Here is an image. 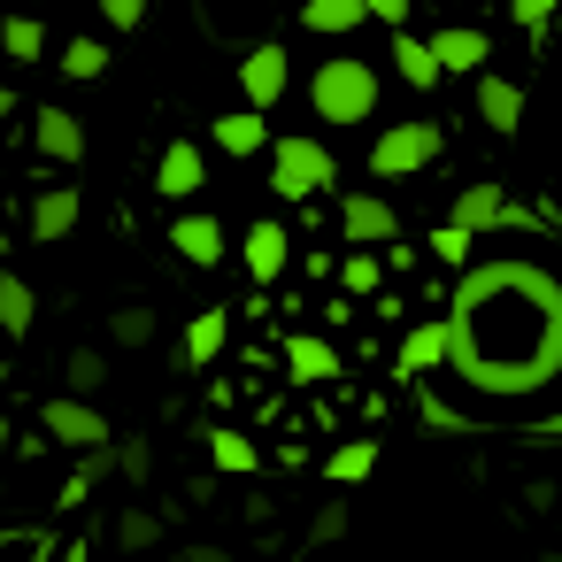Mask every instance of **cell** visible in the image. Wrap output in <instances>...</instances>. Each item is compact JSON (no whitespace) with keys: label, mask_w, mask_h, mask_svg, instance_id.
I'll use <instances>...</instances> for the list:
<instances>
[{"label":"cell","mask_w":562,"mask_h":562,"mask_svg":"<svg viewBox=\"0 0 562 562\" xmlns=\"http://www.w3.org/2000/svg\"><path fill=\"white\" fill-rule=\"evenodd\" d=\"M393 63H401V78H408L416 93H431V86H439V63H431V47H424L416 32H393Z\"/></svg>","instance_id":"7402d4cb"},{"label":"cell","mask_w":562,"mask_h":562,"mask_svg":"<svg viewBox=\"0 0 562 562\" xmlns=\"http://www.w3.org/2000/svg\"><path fill=\"white\" fill-rule=\"evenodd\" d=\"M0 247H9V232H0Z\"/></svg>","instance_id":"8d00e7d4"},{"label":"cell","mask_w":562,"mask_h":562,"mask_svg":"<svg viewBox=\"0 0 562 562\" xmlns=\"http://www.w3.org/2000/svg\"><path fill=\"white\" fill-rule=\"evenodd\" d=\"M424 47H431V63H439V78H477V70L493 63V40H485L477 24H447V32H431Z\"/></svg>","instance_id":"52a82bcc"},{"label":"cell","mask_w":562,"mask_h":562,"mask_svg":"<svg viewBox=\"0 0 562 562\" xmlns=\"http://www.w3.org/2000/svg\"><path fill=\"white\" fill-rule=\"evenodd\" d=\"M0 454H9V424H0Z\"/></svg>","instance_id":"e575fe53"},{"label":"cell","mask_w":562,"mask_h":562,"mask_svg":"<svg viewBox=\"0 0 562 562\" xmlns=\"http://www.w3.org/2000/svg\"><path fill=\"white\" fill-rule=\"evenodd\" d=\"M63 378H70V393L86 401V393H101V385H109V355H101V347H78Z\"/></svg>","instance_id":"4316f807"},{"label":"cell","mask_w":562,"mask_h":562,"mask_svg":"<svg viewBox=\"0 0 562 562\" xmlns=\"http://www.w3.org/2000/svg\"><path fill=\"white\" fill-rule=\"evenodd\" d=\"M109 339H116V347H147V339H155V308H147V301H124V308L109 316Z\"/></svg>","instance_id":"d4e9b609"},{"label":"cell","mask_w":562,"mask_h":562,"mask_svg":"<svg viewBox=\"0 0 562 562\" xmlns=\"http://www.w3.org/2000/svg\"><path fill=\"white\" fill-rule=\"evenodd\" d=\"M101 24L109 32H139L147 24V0H101Z\"/></svg>","instance_id":"4dcf8cb0"},{"label":"cell","mask_w":562,"mask_h":562,"mask_svg":"<svg viewBox=\"0 0 562 562\" xmlns=\"http://www.w3.org/2000/svg\"><path fill=\"white\" fill-rule=\"evenodd\" d=\"M78 216H86V193H78V186H40V193H32V239H40V247H63V239L78 232Z\"/></svg>","instance_id":"ba28073f"},{"label":"cell","mask_w":562,"mask_h":562,"mask_svg":"<svg viewBox=\"0 0 562 562\" xmlns=\"http://www.w3.org/2000/svg\"><path fill=\"white\" fill-rule=\"evenodd\" d=\"M370 462H378V447H370V439H347V447L331 454V477L355 485V477H370Z\"/></svg>","instance_id":"f1b7e54d"},{"label":"cell","mask_w":562,"mask_h":562,"mask_svg":"<svg viewBox=\"0 0 562 562\" xmlns=\"http://www.w3.org/2000/svg\"><path fill=\"white\" fill-rule=\"evenodd\" d=\"M9 116H16V93H9V86H0V124H9Z\"/></svg>","instance_id":"836d02e7"},{"label":"cell","mask_w":562,"mask_h":562,"mask_svg":"<svg viewBox=\"0 0 562 562\" xmlns=\"http://www.w3.org/2000/svg\"><path fill=\"white\" fill-rule=\"evenodd\" d=\"M40 324V293L16 278V270H0V331H9V339H24Z\"/></svg>","instance_id":"ffe728a7"},{"label":"cell","mask_w":562,"mask_h":562,"mask_svg":"<svg viewBox=\"0 0 562 562\" xmlns=\"http://www.w3.org/2000/svg\"><path fill=\"white\" fill-rule=\"evenodd\" d=\"M101 70H109V47H101V40H70V47H63V78L93 86Z\"/></svg>","instance_id":"484cf974"},{"label":"cell","mask_w":562,"mask_h":562,"mask_svg":"<svg viewBox=\"0 0 562 562\" xmlns=\"http://www.w3.org/2000/svg\"><path fill=\"white\" fill-rule=\"evenodd\" d=\"M454 224L462 232H493V224H508V193L485 178V186H462L454 193Z\"/></svg>","instance_id":"9a60e30c"},{"label":"cell","mask_w":562,"mask_h":562,"mask_svg":"<svg viewBox=\"0 0 562 562\" xmlns=\"http://www.w3.org/2000/svg\"><path fill=\"white\" fill-rule=\"evenodd\" d=\"M439 355H447V324H416V331L401 339V378H431Z\"/></svg>","instance_id":"44dd1931"},{"label":"cell","mask_w":562,"mask_h":562,"mask_svg":"<svg viewBox=\"0 0 562 562\" xmlns=\"http://www.w3.org/2000/svg\"><path fill=\"white\" fill-rule=\"evenodd\" d=\"M170 247H178V262L216 270V262H224V224H216L209 209H193V216H178V224H170Z\"/></svg>","instance_id":"7c38bea8"},{"label":"cell","mask_w":562,"mask_h":562,"mask_svg":"<svg viewBox=\"0 0 562 562\" xmlns=\"http://www.w3.org/2000/svg\"><path fill=\"white\" fill-rule=\"evenodd\" d=\"M47 431L63 439V447H101V408H86V401H47Z\"/></svg>","instance_id":"2e32d148"},{"label":"cell","mask_w":562,"mask_h":562,"mask_svg":"<svg viewBox=\"0 0 562 562\" xmlns=\"http://www.w3.org/2000/svg\"><path fill=\"white\" fill-rule=\"evenodd\" d=\"M285 370H293L301 385H324V378H339V347L301 331V339H285Z\"/></svg>","instance_id":"d6986e66"},{"label":"cell","mask_w":562,"mask_h":562,"mask_svg":"<svg viewBox=\"0 0 562 562\" xmlns=\"http://www.w3.org/2000/svg\"><path fill=\"white\" fill-rule=\"evenodd\" d=\"M0 47H9V63H40L47 55V24L40 16H9L0 24Z\"/></svg>","instance_id":"603a6c76"},{"label":"cell","mask_w":562,"mask_h":562,"mask_svg":"<svg viewBox=\"0 0 562 562\" xmlns=\"http://www.w3.org/2000/svg\"><path fill=\"white\" fill-rule=\"evenodd\" d=\"M209 139H216L224 155H239V162H247V155H262V147H270V124H262V109H232V116H216V124H209Z\"/></svg>","instance_id":"5bb4252c"},{"label":"cell","mask_w":562,"mask_h":562,"mask_svg":"<svg viewBox=\"0 0 562 562\" xmlns=\"http://www.w3.org/2000/svg\"><path fill=\"white\" fill-rule=\"evenodd\" d=\"M201 186H209V155H201L193 139H170L162 162H155V193H162V201H193Z\"/></svg>","instance_id":"9c48e42d"},{"label":"cell","mask_w":562,"mask_h":562,"mask_svg":"<svg viewBox=\"0 0 562 562\" xmlns=\"http://www.w3.org/2000/svg\"><path fill=\"white\" fill-rule=\"evenodd\" d=\"M331 186H339V162H331L324 139H308V132L270 139V193H278V201H316V193H331Z\"/></svg>","instance_id":"3957f363"},{"label":"cell","mask_w":562,"mask_h":562,"mask_svg":"<svg viewBox=\"0 0 562 562\" xmlns=\"http://www.w3.org/2000/svg\"><path fill=\"white\" fill-rule=\"evenodd\" d=\"M508 16H516V24H524V32L539 40V32L554 24V0H508Z\"/></svg>","instance_id":"1f68e13d"},{"label":"cell","mask_w":562,"mask_h":562,"mask_svg":"<svg viewBox=\"0 0 562 562\" xmlns=\"http://www.w3.org/2000/svg\"><path fill=\"white\" fill-rule=\"evenodd\" d=\"M431 155H439V124H385L378 147H370V170L378 178H416V170H431Z\"/></svg>","instance_id":"277c9868"},{"label":"cell","mask_w":562,"mask_h":562,"mask_svg":"<svg viewBox=\"0 0 562 562\" xmlns=\"http://www.w3.org/2000/svg\"><path fill=\"white\" fill-rule=\"evenodd\" d=\"M285 86H293V55L278 47V40H262V47H247V63H239V93H247V109H278L285 101Z\"/></svg>","instance_id":"5b68a950"},{"label":"cell","mask_w":562,"mask_h":562,"mask_svg":"<svg viewBox=\"0 0 562 562\" xmlns=\"http://www.w3.org/2000/svg\"><path fill=\"white\" fill-rule=\"evenodd\" d=\"M362 9H370L378 24H393V32H408V9H416V0H362Z\"/></svg>","instance_id":"d6a6232c"},{"label":"cell","mask_w":562,"mask_h":562,"mask_svg":"<svg viewBox=\"0 0 562 562\" xmlns=\"http://www.w3.org/2000/svg\"><path fill=\"white\" fill-rule=\"evenodd\" d=\"M224 339H232V316H224V308H201V316L186 324V370H209V362L224 355Z\"/></svg>","instance_id":"ac0fdd59"},{"label":"cell","mask_w":562,"mask_h":562,"mask_svg":"<svg viewBox=\"0 0 562 562\" xmlns=\"http://www.w3.org/2000/svg\"><path fill=\"white\" fill-rule=\"evenodd\" d=\"M32 147H40L47 162L78 170V162H86V124H78L70 109H40V116H32Z\"/></svg>","instance_id":"8fae6325"},{"label":"cell","mask_w":562,"mask_h":562,"mask_svg":"<svg viewBox=\"0 0 562 562\" xmlns=\"http://www.w3.org/2000/svg\"><path fill=\"white\" fill-rule=\"evenodd\" d=\"M301 24L324 32V40H347V32L370 24V9H362V0H301Z\"/></svg>","instance_id":"e0dca14e"},{"label":"cell","mask_w":562,"mask_h":562,"mask_svg":"<svg viewBox=\"0 0 562 562\" xmlns=\"http://www.w3.org/2000/svg\"><path fill=\"white\" fill-rule=\"evenodd\" d=\"M439 401L470 424H531L562 408V278L547 262H477L454 285Z\"/></svg>","instance_id":"6da1fadb"},{"label":"cell","mask_w":562,"mask_h":562,"mask_svg":"<svg viewBox=\"0 0 562 562\" xmlns=\"http://www.w3.org/2000/svg\"><path fill=\"white\" fill-rule=\"evenodd\" d=\"M339 232H347V247H393L401 239V216H393L385 193H347L339 201Z\"/></svg>","instance_id":"8992f818"},{"label":"cell","mask_w":562,"mask_h":562,"mask_svg":"<svg viewBox=\"0 0 562 562\" xmlns=\"http://www.w3.org/2000/svg\"><path fill=\"white\" fill-rule=\"evenodd\" d=\"M477 116H485L493 132H516V124H524V86H516V78L477 70Z\"/></svg>","instance_id":"4fadbf2b"},{"label":"cell","mask_w":562,"mask_h":562,"mask_svg":"<svg viewBox=\"0 0 562 562\" xmlns=\"http://www.w3.org/2000/svg\"><path fill=\"white\" fill-rule=\"evenodd\" d=\"M470 247H477V232H462V224H454V216H447V224H439V232H431V255H439V262H447V270H470Z\"/></svg>","instance_id":"83f0119b"},{"label":"cell","mask_w":562,"mask_h":562,"mask_svg":"<svg viewBox=\"0 0 562 562\" xmlns=\"http://www.w3.org/2000/svg\"><path fill=\"white\" fill-rule=\"evenodd\" d=\"M209 454H216V470H255V447L239 431H209Z\"/></svg>","instance_id":"f546056e"},{"label":"cell","mask_w":562,"mask_h":562,"mask_svg":"<svg viewBox=\"0 0 562 562\" xmlns=\"http://www.w3.org/2000/svg\"><path fill=\"white\" fill-rule=\"evenodd\" d=\"M285 262H293V232H285L278 216H255V224H247V278H255V285H278Z\"/></svg>","instance_id":"30bf717a"},{"label":"cell","mask_w":562,"mask_h":562,"mask_svg":"<svg viewBox=\"0 0 562 562\" xmlns=\"http://www.w3.org/2000/svg\"><path fill=\"white\" fill-rule=\"evenodd\" d=\"M0 385H9V370H0Z\"/></svg>","instance_id":"d590c367"},{"label":"cell","mask_w":562,"mask_h":562,"mask_svg":"<svg viewBox=\"0 0 562 562\" xmlns=\"http://www.w3.org/2000/svg\"><path fill=\"white\" fill-rule=\"evenodd\" d=\"M308 109H316L324 124H370V116H378V70L355 63V55L316 63V78H308Z\"/></svg>","instance_id":"7a4b0ae2"},{"label":"cell","mask_w":562,"mask_h":562,"mask_svg":"<svg viewBox=\"0 0 562 562\" xmlns=\"http://www.w3.org/2000/svg\"><path fill=\"white\" fill-rule=\"evenodd\" d=\"M339 285H347L355 301H362V293H378V285H385V262H378V247H355V255L339 262Z\"/></svg>","instance_id":"cb8c5ba5"}]
</instances>
